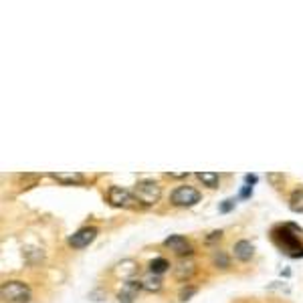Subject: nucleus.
I'll return each mask as SVG.
<instances>
[{"label":"nucleus","instance_id":"obj_11","mask_svg":"<svg viewBox=\"0 0 303 303\" xmlns=\"http://www.w3.org/2000/svg\"><path fill=\"white\" fill-rule=\"evenodd\" d=\"M232 251H234V257L238 261H251L253 255H255V247H253L251 240H238Z\"/></svg>","mask_w":303,"mask_h":303},{"label":"nucleus","instance_id":"obj_8","mask_svg":"<svg viewBox=\"0 0 303 303\" xmlns=\"http://www.w3.org/2000/svg\"><path fill=\"white\" fill-rule=\"evenodd\" d=\"M142 289V281H126L122 285V289L117 291V301L119 303H134V299H138V293Z\"/></svg>","mask_w":303,"mask_h":303},{"label":"nucleus","instance_id":"obj_4","mask_svg":"<svg viewBox=\"0 0 303 303\" xmlns=\"http://www.w3.org/2000/svg\"><path fill=\"white\" fill-rule=\"evenodd\" d=\"M107 202L111 206H117V208H130V206H136L138 200L132 192H128L126 188L122 186H111L109 192H107Z\"/></svg>","mask_w":303,"mask_h":303},{"label":"nucleus","instance_id":"obj_16","mask_svg":"<svg viewBox=\"0 0 303 303\" xmlns=\"http://www.w3.org/2000/svg\"><path fill=\"white\" fill-rule=\"evenodd\" d=\"M289 206L293 213H303V190H295L289 198Z\"/></svg>","mask_w":303,"mask_h":303},{"label":"nucleus","instance_id":"obj_20","mask_svg":"<svg viewBox=\"0 0 303 303\" xmlns=\"http://www.w3.org/2000/svg\"><path fill=\"white\" fill-rule=\"evenodd\" d=\"M221 236H223V230H215V232H210V236L206 238V243H215V240H221Z\"/></svg>","mask_w":303,"mask_h":303},{"label":"nucleus","instance_id":"obj_1","mask_svg":"<svg viewBox=\"0 0 303 303\" xmlns=\"http://www.w3.org/2000/svg\"><path fill=\"white\" fill-rule=\"evenodd\" d=\"M0 295L6 303H26L31 299V289L22 281H6L0 287Z\"/></svg>","mask_w":303,"mask_h":303},{"label":"nucleus","instance_id":"obj_21","mask_svg":"<svg viewBox=\"0 0 303 303\" xmlns=\"http://www.w3.org/2000/svg\"><path fill=\"white\" fill-rule=\"evenodd\" d=\"M267 178H269L273 184H277V182H281V180H283V174H269Z\"/></svg>","mask_w":303,"mask_h":303},{"label":"nucleus","instance_id":"obj_5","mask_svg":"<svg viewBox=\"0 0 303 303\" xmlns=\"http://www.w3.org/2000/svg\"><path fill=\"white\" fill-rule=\"evenodd\" d=\"M164 247H168L170 251H174L178 257H184V259L192 253V245H190L184 236H180V234H172V236H168V238L164 240Z\"/></svg>","mask_w":303,"mask_h":303},{"label":"nucleus","instance_id":"obj_3","mask_svg":"<svg viewBox=\"0 0 303 303\" xmlns=\"http://www.w3.org/2000/svg\"><path fill=\"white\" fill-rule=\"evenodd\" d=\"M200 198H202V194L196 188L186 186V184L184 186H178L170 194V200H172L174 206H194L196 202H200Z\"/></svg>","mask_w":303,"mask_h":303},{"label":"nucleus","instance_id":"obj_22","mask_svg":"<svg viewBox=\"0 0 303 303\" xmlns=\"http://www.w3.org/2000/svg\"><path fill=\"white\" fill-rule=\"evenodd\" d=\"M245 182H247V186H251V184L257 182V176L255 174H249V176H245Z\"/></svg>","mask_w":303,"mask_h":303},{"label":"nucleus","instance_id":"obj_23","mask_svg":"<svg viewBox=\"0 0 303 303\" xmlns=\"http://www.w3.org/2000/svg\"><path fill=\"white\" fill-rule=\"evenodd\" d=\"M240 196H243V198H247V196H251V186H245V188L240 190Z\"/></svg>","mask_w":303,"mask_h":303},{"label":"nucleus","instance_id":"obj_7","mask_svg":"<svg viewBox=\"0 0 303 303\" xmlns=\"http://www.w3.org/2000/svg\"><path fill=\"white\" fill-rule=\"evenodd\" d=\"M113 275L124 281H132L138 275V263L134 259H124L113 267Z\"/></svg>","mask_w":303,"mask_h":303},{"label":"nucleus","instance_id":"obj_14","mask_svg":"<svg viewBox=\"0 0 303 303\" xmlns=\"http://www.w3.org/2000/svg\"><path fill=\"white\" fill-rule=\"evenodd\" d=\"M150 273H154V275H162V273H166L168 269H170V263L164 259V257H158V259H154V261H150Z\"/></svg>","mask_w":303,"mask_h":303},{"label":"nucleus","instance_id":"obj_19","mask_svg":"<svg viewBox=\"0 0 303 303\" xmlns=\"http://www.w3.org/2000/svg\"><path fill=\"white\" fill-rule=\"evenodd\" d=\"M232 208H234V198H227V200L219 206V213H223V215H225V213H230Z\"/></svg>","mask_w":303,"mask_h":303},{"label":"nucleus","instance_id":"obj_10","mask_svg":"<svg viewBox=\"0 0 303 303\" xmlns=\"http://www.w3.org/2000/svg\"><path fill=\"white\" fill-rule=\"evenodd\" d=\"M277 234H275V238H277V243L283 247V251H287V253H291V251H299V238L295 236V234H291L287 228H279V230H275ZM293 255V253H291Z\"/></svg>","mask_w":303,"mask_h":303},{"label":"nucleus","instance_id":"obj_18","mask_svg":"<svg viewBox=\"0 0 303 303\" xmlns=\"http://www.w3.org/2000/svg\"><path fill=\"white\" fill-rule=\"evenodd\" d=\"M194 293H196V287H184V289L178 293V299H180V301H188Z\"/></svg>","mask_w":303,"mask_h":303},{"label":"nucleus","instance_id":"obj_2","mask_svg":"<svg viewBox=\"0 0 303 303\" xmlns=\"http://www.w3.org/2000/svg\"><path fill=\"white\" fill-rule=\"evenodd\" d=\"M134 196H136V200H138L140 204L152 206V204H156V202L160 200V196H162V188H160V184L154 182V180H142V182L136 184V188H134Z\"/></svg>","mask_w":303,"mask_h":303},{"label":"nucleus","instance_id":"obj_6","mask_svg":"<svg viewBox=\"0 0 303 303\" xmlns=\"http://www.w3.org/2000/svg\"><path fill=\"white\" fill-rule=\"evenodd\" d=\"M97 236V228L93 227H85V228H79L73 236H69V245L73 249H85L93 243V238Z\"/></svg>","mask_w":303,"mask_h":303},{"label":"nucleus","instance_id":"obj_13","mask_svg":"<svg viewBox=\"0 0 303 303\" xmlns=\"http://www.w3.org/2000/svg\"><path fill=\"white\" fill-rule=\"evenodd\" d=\"M142 289L150 291V293H158L162 289V279L160 275H154V273H148L144 279H142Z\"/></svg>","mask_w":303,"mask_h":303},{"label":"nucleus","instance_id":"obj_15","mask_svg":"<svg viewBox=\"0 0 303 303\" xmlns=\"http://www.w3.org/2000/svg\"><path fill=\"white\" fill-rule=\"evenodd\" d=\"M196 176H198V180H200L204 186H208V188H217V186H219V174H217V172H198Z\"/></svg>","mask_w":303,"mask_h":303},{"label":"nucleus","instance_id":"obj_9","mask_svg":"<svg viewBox=\"0 0 303 303\" xmlns=\"http://www.w3.org/2000/svg\"><path fill=\"white\" fill-rule=\"evenodd\" d=\"M194 273H196V263L192 259H180L174 267V277L176 281H182V283L190 281Z\"/></svg>","mask_w":303,"mask_h":303},{"label":"nucleus","instance_id":"obj_17","mask_svg":"<svg viewBox=\"0 0 303 303\" xmlns=\"http://www.w3.org/2000/svg\"><path fill=\"white\" fill-rule=\"evenodd\" d=\"M213 265L215 267H219V269H228V257L225 251H215L213 253Z\"/></svg>","mask_w":303,"mask_h":303},{"label":"nucleus","instance_id":"obj_12","mask_svg":"<svg viewBox=\"0 0 303 303\" xmlns=\"http://www.w3.org/2000/svg\"><path fill=\"white\" fill-rule=\"evenodd\" d=\"M51 178L53 180H57V182H61V184H83V174H79V172H53L51 174Z\"/></svg>","mask_w":303,"mask_h":303}]
</instances>
